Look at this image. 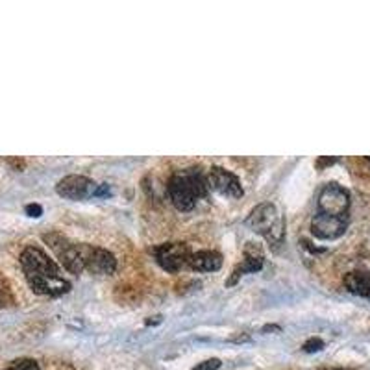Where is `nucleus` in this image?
<instances>
[{
	"label": "nucleus",
	"mask_w": 370,
	"mask_h": 370,
	"mask_svg": "<svg viewBox=\"0 0 370 370\" xmlns=\"http://www.w3.org/2000/svg\"><path fill=\"white\" fill-rule=\"evenodd\" d=\"M21 267L36 295L61 296L70 290V283L61 278V268L41 249L26 246L21 252Z\"/></svg>",
	"instance_id": "nucleus-1"
},
{
	"label": "nucleus",
	"mask_w": 370,
	"mask_h": 370,
	"mask_svg": "<svg viewBox=\"0 0 370 370\" xmlns=\"http://www.w3.org/2000/svg\"><path fill=\"white\" fill-rule=\"evenodd\" d=\"M207 189V178L198 169L176 173L169 182L170 200L180 211H191L198 198L206 197Z\"/></svg>",
	"instance_id": "nucleus-2"
},
{
	"label": "nucleus",
	"mask_w": 370,
	"mask_h": 370,
	"mask_svg": "<svg viewBox=\"0 0 370 370\" xmlns=\"http://www.w3.org/2000/svg\"><path fill=\"white\" fill-rule=\"evenodd\" d=\"M246 224L252 228L256 234L263 235L272 246H280L285 237V219L281 217L278 207L271 202L259 204L254 207L252 213L246 219Z\"/></svg>",
	"instance_id": "nucleus-3"
},
{
	"label": "nucleus",
	"mask_w": 370,
	"mask_h": 370,
	"mask_svg": "<svg viewBox=\"0 0 370 370\" xmlns=\"http://www.w3.org/2000/svg\"><path fill=\"white\" fill-rule=\"evenodd\" d=\"M43 241L54 250V254L58 256L60 263L70 274H82L85 271V261L84 256H82V246L80 244L72 243L67 237H63L61 234H47L43 235Z\"/></svg>",
	"instance_id": "nucleus-4"
},
{
	"label": "nucleus",
	"mask_w": 370,
	"mask_h": 370,
	"mask_svg": "<svg viewBox=\"0 0 370 370\" xmlns=\"http://www.w3.org/2000/svg\"><path fill=\"white\" fill-rule=\"evenodd\" d=\"M350 210V192L337 183H328L319 195V213L347 217Z\"/></svg>",
	"instance_id": "nucleus-5"
},
{
	"label": "nucleus",
	"mask_w": 370,
	"mask_h": 370,
	"mask_svg": "<svg viewBox=\"0 0 370 370\" xmlns=\"http://www.w3.org/2000/svg\"><path fill=\"white\" fill-rule=\"evenodd\" d=\"M154 256L161 268L167 272H180L185 265H189L191 250L185 243H165L156 246Z\"/></svg>",
	"instance_id": "nucleus-6"
},
{
	"label": "nucleus",
	"mask_w": 370,
	"mask_h": 370,
	"mask_svg": "<svg viewBox=\"0 0 370 370\" xmlns=\"http://www.w3.org/2000/svg\"><path fill=\"white\" fill-rule=\"evenodd\" d=\"M82 256H84L85 268L93 274H113L117 268V259L108 250L82 243Z\"/></svg>",
	"instance_id": "nucleus-7"
},
{
	"label": "nucleus",
	"mask_w": 370,
	"mask_h": 370,
	"mask_svg": "<svg viewBox=\"0 0 370 370\" xmlns=\"http://www.w3.org/2000/svg\"><path fill=\"white\" fill-rule=\"evenodd\" d=\"M348 228V215L347 217H332L317 213L311 220V234L317 239L333 241L339 239Z\"/></svg>",
	"instance_id": "nucleus-8"
},
{
	"label": "nucleus",
	"mask_w": 370,
	"mask_h": 370,
	"mask_svg": "<svg viewBox=\"0 0 370 370\" xmlns=\"http://www.w3.org/2000/svg\"><path fill=\"white\" fill-rule=\"evenodd\" d=\"M207 187L228 198H241L244 192L243 187H241L239 178L235 174H232L230 170L222 169V167H213L210 170V174H207Z\"/></svg>",
	"instance_id": "nucleus-9"
},
{
	"label": "nucleus",
	"mask_w": 370,
	"mask_h": 370,
	"mask_svg": "<svg viewBox=\"0 0 370 370\" xmlns=\"http://www.w3.org/2000/svg\"><path fill=\"white\" fill-rule=\"evenodd\" d=\"M97 187L99 185L93 180L72 174V176H65V178L58 182L56 191L60 197L69 198V200H84V198L94 197Z\"/></svg>",
	"instance_id": "nucleus-10"
},
{
	"label": "nucleus",
	"mask_w": 370,
	"mask_h": 370,
	"mask_svg": "<svg viewBox=\"0 0 370 370\" xmlns=\"http://www.w3.org/2000/svg\"><path fill=\"white\" fill-rule=\"evenodd\" d=\"M263 261H265V256H263L261 246H259L258 243H246V246H244V259L241 261V265H237V267L234 268L232 278L226 281V285H235L237 280H239L243 274L261 271Z\"/></svg>",
	"instance_id": "nucleus-11"
},
{
	"label": "nucleus",
	"mask_w": 370,
	"mask_h": 370,
	"mask_svg": "<svg viewBox=\"0 0 370 370\" xmlns=\"http://www.w3.org/2000/svg\"><path fill=\"white\" fill-rule=\"evenodd\" d=\"M189 267L198 272H215L222 267V256L215 250H200L191 254Z\"/></svg>",
	"instance_id": "nucleus-12"
},
{
	"label": "nucleus",
	"mask_w": 370,
	"mask_h": 370,
	"mask_svg": "<svg viewBox=\"0 0 370 370\" xmlns=\"http://www.w3.org/2000/svg\"><path fill=\"white\" fill-rule=\"evenodd\" d=\"M344 287L350 290L352 295L370 300V272H348L344 276Z\"/></svg>",
	"instance_id": "nucleus-13"
},
{
	"label": "nucleus",
	"mask_w": 370,
	"mask_h": 370,
	"mask_svg": "<svg viewBox=\"0 0 370 370\" xmlns=\"http://www.w3.org/2000/svg\"><path fill=\"white\" fill-rule=\"evenodd\" d=\"M6 370H41V369H39V365L33 359H26V357H23V359L13 361V363H11Z\"/></svg>",
	"instance_id": "nucleus-14"
},
{
	"label": "nucleus",
	"mask_w": 370,
	"mask_h": 370,
	"mask_svg": "<svg viewBox=\"0 0 370 370\" xmlns=\"http://www.w3.org/2000/svg\"><path fill=\"white\" fill-rule=\"evenodd\" d=\"M324 348V342L319 337H311L304 342L302 350L308 352V354H315V352H320Z\"/></svg>",
	"instance_id": "nucleus-15"
},
{
	"label": "nucleus",
	"mask_w": 370,
	"mask_h": 370,
	"mask_svg": "<svg viewBox=\"0 0 370 370\" xmlns=\"http://www.w3.org/2000/svg\"><path fill=\"white\" fill-rule=\"evenodd\" d=\"M220 369V359H207L198 363L192 370H219Z\"/></svg>",
	"instance_id": "nucleus-16"
},
{
	"label": "nucleus",
	"mask_w": 370,
	"mask_h": 370,
	"mask_svg": "<svg viewBox=\"0 0 370 370\" xmlns=\"http://www.w3.org/2000/svg\"><path fill=\"white\" fill-rule=\"evenodd\" d=\"M26 213H28V217L38 219V217L43 215V207L39 206V204H28V206H26Z\"/></svg>",
	"instance_id": "nucleus-17"
},
{
	"label": "nucleus",
	"mask_w": 370,
	"mask_h": 370,
	"mask_svg": "<svg viewBox=\"0 0 370 370\" xmlns=\"http://www.w3.org/2000/svg\"><path fill=\"white\" fill-rule=\"evenodd\" d=\"M102 195H109L108 183H102L100 187H97V192H94V197H102Z\"/></svg>",
	"instance_id": "nucleus-18"
},
{
	"label": "nucleus",
	"mask_w": 370,
	"mask_h": 370,
	"mask_svg": "<svg viewBox=\"0 0 370 370\" xmlns=\"http://www.w3.org/2000/svg\"><path fill=\"white\" fill-rule=\"evenodd\" d=\"M335 158H332V160H328V158H322V160H319L317 161V167H319V169H322L324 165H332V163H335Z\"/></svg>",
	"instance_id": "nucleus-19"
},
{
	"label": "nucleus",
	"mask_w": 370,
	"mask_h": 370,
	"mask_svg": "<svg viewBox=\"0 0 370 370\" xmlns=\"http://www.w3.org/2000/svg\"><path fill=\"white\" fill-rule=\"evenodd\" d=\"M333 370H347V369H333Z\"/></svg>",
	"instance_id": "nucleus-20"
},
{
	"label": "nucleus",
	"mask_w": 370,
	"mask_h": 370,
	"mask_svg": "<svg viewBox=\"0 0 370 370\" xmlns=\"http://www.w3.org/2000/svg\"><path fill=\"white\" fill-rule=\"evenodd\" d=\"M366 161H369V163H370V158H366Z\"/></svg>",
	"instance_id": "nucleus-21"
},
{
	"label": "nucleus",
	"mask_w": 370,
	"mask_h": 370,
	"mask_svg": "<svg viewBox=\"0 0 370 370\" xmlns=\"http://www.w3.org/2000/svg\"><path fill=\"white\" fill-rule=\"evenodd\" d=\"M0 305H2V300H0Z\"/></svg>",
	"instance_id": "nucleus-22"
}]
</instances>
